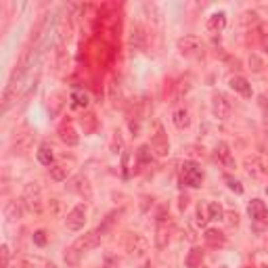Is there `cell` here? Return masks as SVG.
Wrapping results in <instances>:
<instances>
[{
    "instance_id": "6da1fadb",
    "label": "cell",
    "mask_w": 268,
    "mask_h": 268,
    "mask_svg": "<svg viewBox=\"0 0 268 268\" xmlns=\"http://www.w3.org/2000/svg\"><path fill=\"white\" fill-rule=\"evenodd\" d=\"M176 48L184 57H197V55H201V50H203V42H201L199 36L189 34V36H182V38L176 40Z\"/></svg>"
},
{
    "instance_id": "7a4b0ae2",
    "label": "cell",
    "mask_w": 268,
    "mask_h": 268,
    "mask_svg": "<svg viewBox=\"0 0 268 268\" xmlns=\"http://www.w3.org/2000/svg\"><path fill=\"white\" fill-rule=\"evenodd\" d=\"M180 176H182V182L186 186H193V189H197L203 182V172L195 162H184L180 166Z\"/></svg>"
},
{
    "instance_id": "3957f363",
    "label": "cell",
    "mask_w": 268,
    "mask_h": 268,
    "mask_svg": "<svg viewBox=\"0 0 268 268\" xmlns=\"http://www.w3.org/2000/svg\"><path fill=\"white\" fill-rule=\"evenodd\" d=\"M103 233H105V226L103 228H96V230H90V233H86L84 237H80L71 247H76L80 254H82V252H90V249H96V247L101 245Z\"/></svg>"
},
{
    "instance_id": "277c9868",
    "label": "cell",
    "mask_w": 268,
    "mask_h": 268,
    "mask_svg": "<svg viewBox=\"0 0 268 268\" xmlns=\"http://www.w3.org/2000/svg\"><path fill=\"white\" fill-rule=\"evenodd\" d=\"M23 203L28 205L30 212L40 214V210H42V195H40V186L36 182H30L23 189Z\"/></svg>"
},
{
    "instance_id": "5b68a950",
    "label": "cell",
    "mask_w": 268,
    "mask_h": 268,
    "mask_svg": "<svg viewBox=\"0 0 268 268\" xmlns=\"http://www.w3.org/2000/svg\"><path fill=\"white\" fill-rule=\"evenodd\" d=\"M230 111H233V107H230L228 99L222 92L212 96V113H214V118L216 120H228Z\"/></svg>"
},
{
    "instance_id": "8992f818",
    "label": "cell",
    "mask_w": 268,
    "mask_h": 268,
    "mask_svg": "<svg viewBox=\"0 0 268 268\" xmlns=\"http://www.w3.org/2000/svg\"><path fill=\"white\" fill-rule=\"evenodd\" d=\"M86 224V208L84 205H76V208H71L69 214H67V218H65V226L69 230H82Z\"/></svg>"
},
{
    "instance_id": "52a82bcc",
    "label": "cell",
    "mask_w": 268,
    "mask_h": 268,
    "mask_svg": "<svg viewBox=\"0 0 268 268\" xmlns=\"http://www.w3.org/2000/svg\"><path fill=\"white\" fill-rule=\"evenodd\" d=\"M147 247H149V243H147V239L142 237V235H138V233H130L128 235V239H126V252L130 256L142 258V256L147 254Z\"/></svg>"
},
{
    "instance_id": "ba28073f",
    "label": "cell",
    "mask_w": 268,
    "mask_h": 268,
    "mask_svg": "<svg viewBox=\"0 0 268 268\" xmlns=\"http://www.w3.org/2000/svg\"><path fill=\"white\" fill-rule=\"evenodd\" d=\"M247 214L254 222H268V208L262 199H252L247 205Z\"/></svg>"
},
{
    "instance_id": "9c48e42d",
    "label": "cell",
    "mask_w": 268,
    "mask_h": 268,
    "mask_svg": "<svg viewBox=\"0 0 268 268\" xmlns=\"http://www.w3.org/2000/svg\"><path fill=\"white\" fill-rule=\"evenodd\" d=\"M214 159L224 168H235V159H233V153H230V147L226 142H218V145L214 147Z\"/></svg>"
},
{
    "instance_id": "30bf717a",
    "label": "cell",
    "mask_w": 268,
    "mask_h": 268,
    "mask_svg": "<svg viewBox=\"0 0 268 268\" xmlns=\"http://www.w3.org/2000/svg\"><path fill=\"white\" fill-rule=\"evenodd\" d=\"M151 151H155V153L159 155V157H164V155H168V151H170V142H168V136L164 134V130L162 128H157V132L153 134V138H151Z\"/></svg>"
},
{
    "instance_id": "8fae6325",
    "label": "cell",
    "mask_w": 268,
    "mask_h": 268,
    "mask_svg": "<svg viewBox=\"0 0 268 268\" xmlns=\"http://www.w3.org/2000/svg\"><path fill=\"white\" fill-rule=\"evenodd\" d=\"M224 28H226V13L224 11L210 15L208 21H205V30H208L210 34H220Z\"/></svg>"
},
{
    "instance_id": "7c38bea8",
    "label": "cell",
    "mask_w": 268,
    "mask_h": 268,
    "mask_svg": "<svg viewBox=\"0 0 268 268\" xmlns=\"http://www.w3.org/2000/svg\"><path fill=\"white\" fill-rule=\"evenodd\" d=\"M228 84H230V88H233L237 94L245 96V99H249V96H252V84H249L247 78H243V76H233V78L228 80Z\"/></svg>"
},
{
    "instance_id": "4fadbf2b",
    "label": "cell",
    "mask_w": 268,
    "mask_h": 268,
    "mask_svg": "<svg viewBox=\"0 0 268 268\" xmlns=\"http://www.w3.org/2000/svg\"><path fill=\"white\" fill-rule=\"evenodd\" d=\"M245 168H247L249 176H254V178H264V176H268V166L262 162V159H258V157H252V159L247 157Z\"/></svg>"
},
{
    "instance_id": "5bb4252c",
    "label": "cell",
    "mask_w": 268,
    "mask_h": 268,
    "mask_svg": "<svg viewBox=\"0 0 268 268\" xmlns=\"http://www.w3.org/2000/svg\"><path fill=\"white\" fill-rule=\"evenodd\" d=\"M88 103H90V96H88L84 90H80V88L71 90V94H69V107L71 109H86Z\"/></svg>"
},
{
    "instance_id": "9a60e30c",
    "label": "cell",
    "mask_w": 268,
    "mask_h": 268,
    "mask_svg": "<svg viewBox=\"0 0 268 268\" xmlns=\"http://www.w3.org/2000/svg\"><path fill=\"white\" fill-rule=\"evenodd\" d=\"M203 239H205V243L212 245V247H222V245L226 243V235L222 233V230H216V228H208V230H205Z\"/></svg>"
},
{
    "instance_id": "2e32d148",
    "label": "cell",
    "mask_w": 268,
    "mask_h": 268,
    "mask_svg": "<svg viewBox=\"0 0 268 268\" xmlns=\"http://www.w3.org/2000/svg\"><path fill=\"white\" fill-rule=\"evenodd\" d=\"M36 157H38V162L42 166H55L52 162H55V153H52V147L50 145H40L38 151H36Z\"/></svg>"
},
{
    "instance_id": "e0dca14e",
    "label": "cell",
    "mask_w": 268,
    "mask_h": 268,
    "mask_svg": "<svg viewBox=\"0 0 268 268\" xmlns=\"http://www.w3.org/2000/svg\"><path fill=\"white\" fill-rule=\"evenodd\" d=\"M155 243H157V247L159 249H164L166 245H168V241H170V230H168V224L164 220H159L157 222V230H155Z\"/></svg>"
},
{
    "instance_id": "ac0fdd59",
    "label": "cell",
    "mask_w": 268,
    "mask_h": 268,
    "mask_svg": "<svg viewBox=\"0 0 268 268\" xmlns=\"http://www.w3.org/2000/svg\"><path fill=\"white\" fill-rule=\"evenodd\" d=\"M59 136H61V140H63L65 145H69V147H76V145H78V134H76V130H74V126H71V124H67V126H61Z\"/></svg>"
},
{
    "instance_id": "d6986e66",
    "label": "cell",
    "mask_w": 268,
    "mask_h": 268,
    "mask_svg": "<svg viewBox=\"0 0 268 268\" xmlns=\"http://www.w3.org/2000/svg\"><path fill=\"white\" fill-rule=\"evenodd\" d=\"M172 122L178 130H184V128H189V124H191V115L186 109H176L172 115Z\"/></svg>"
},
{
    "instance_id": "ffe728a7",
    "label": "cell",
    "mask_w": 268,
    "mask_h": 268,
    "mask_svg": "<svg viewBox=\"0 0 268 268\" xmlns=\"http://www.w3.org/2000/svg\"><path fill=\"white\" fill-rule=\"evenodd\" d=\"M201 262H203V249L201 247H193L189 256H186V268H201Z\"/></svg>"
},
{
    "instance_id": "44dd1931",
    "label": "cell",
    "mask_w": 268,
    "mask_h": 268,
    "mask_svg": "<svg viewBox=\"0 0 268 268\" xmlns=\"http://www.w3.org/2000/svg\"><path fill=\"white\" fill-rule=\"evenodd\" d=\"M67 174H69L67 166H63V164L50 166V178H52L55 182H63V180H67Z\"/></svg>"
},
{
    "instance_id": "7402d4cb",
    "label": "cell",
    "mask_w": 268,
    "mask_h": 268,
    "mask_svg": "<svg viewBox=\"0 0 268 268\" xmlns=\"http://www.w3.org/2000/svg\"><path fill=\"white\" fill-rule=\"evenodd\" d=\"M208 216H210V220H222L224 218V210L216 201H208Z\"/></svg>"
},
{
    "instance_id": "603a6c76",
    "label": "cell",
    "mask_w": 268,
    "mask_h": 268,
    "mask_svg": "<svg viewBox=\"0 0 268 268\" xmlns=\"http://www.w3.org/2000/svg\"><path fill=\"white\" fill-rule=\"evenodd\" d=\"M76 189H78V193L80 195H86V199H90L92 197V191H90V182H88V178H82L80 176L78 180H76Z\"/></svg>"
},
{
    "instance_id": "cb8c5ba5",
    "label": "cell",
    "mask_w": 268,
    "mask_h": 268,
    "mask_svg": "<svg viewBox=\"0 0 268 268\" xmlns=\"http://www.w3.org/2000/svg\"><path fill=\"white\" fill-rule=\"evenodd\" d=\"M224 182L228 184V189L233 191V193H237V195H243V184H241L237 178H233L230 174H224Z\"/></svg>"
},
{
    "instance_id": "d4e9b609",
    "label": "cell",
    "mask_w": 268,
    "mask_h": 268,
    "mask_svg": "<svg viewBox=\"0 0 268 268\" xmlns=\"http://www.w3.org/2000/svg\"><path fill=\"white\" fill-rule=\"evenodd\" d=\"M208 220H210V216H208V203H199L197 205V224L205 226V224H208Z\"/></svg>"
},
{
    "instance_id": "484cf974",
    "label": "cell",
    "mask_w": 268,
    "mask_h": 268,
    "mask_svg": "<svg viewBox=\"0 0 268 268\" xmlns=\"http://www.w3.org/2000/svg\"><path fill=\"white\" fill-rule=\"evenodd\" d=\"M136 157H138V162L140 164H149L151 162V147L149 145H142V147H138V151H136Z\"/></svg>"
},
{
    "instance_id": "4316f807",
    "label": "cell",
    "mask_w": 268,
    "mask_h": 268,
    "mask_svg": "<svg viewBox=\"0 0 268 268\" xmlns=\"http://www.w3.org/2000/svg\"><path fill=\"white\" fill-rule=\"evenodd\" d=\"M78 260H80V252H78L76 247L65 249V262L67 264H78Z\"/></svg>"
},
{
    "instance_id": "83f0119b",
    "label": "cell",
    "mask_w": 268,
    "mask_h": 268,
    "mask_svg": "<svg viewBox=\"0 0 268 268\" xmlns=\"http://www.w3.org/2000/svg\"><path fill=\"white\" fill-rule=\"evenodd\" d=\"M46 233H44V230H36V233H34V243L36 245H38V247H44V245H46Z\"/></svg>"
},
{
    "instance_id": "f1b7e54d",
    "label": "cell",
    "mask_w": 268,
    "mask_h": 268,
    "mask_svg": "<svg viewBox=\"0 0 268 268\" xmlns=\"http://www.w3.org/2000/svg\"><path fill=\"white\" fill-rule=\"evenodd\" d=\"M8 258H11V252H8V245H2V266H8Z\"/></svg>"
},
{
    "instance_id": "f546056e",
    "label": "cell",
    "mask_w": 268,
    "mask_h": 268,
    "mask_svg": "<svg viewBox=\"0 0 268 268\" xmlns=\"http://www.w3.org/2000/svg\"><path fill=\"white\" fill-rule=\"evenodd\" d=\"M260 268H268V264H260Z\"/></svg>"
},
{
    "instance_id": "4dcf8cb0",
    "label": "cell",
    "mask_w": 268,
    "mask_h": 268,
    "mask_svg": "<svg viewBox=\"0 0 268 268\" xmlns=\"http://www.w3.org/2000/svg\"><path fill=\"white\" fill-rule=\"evenodd\" d=\"M218 268H228V266H226V264H222V266H218Z\"/></svg>"
},
{
    "instance_id": "1f68e13d",
    "label": "cell",
    "mask_w": 268,
    "mask_h": 268,
    "mask_svg": "<svg viewBox=\"0 0 268 268\" xmlns=\"http://www.w3.org/2000/svg\"><path fill=\"white\" fill-rule=\"evenodd\" d=\"M266 55H268V44H266Z\"/></svg>"
}]
</instances>
